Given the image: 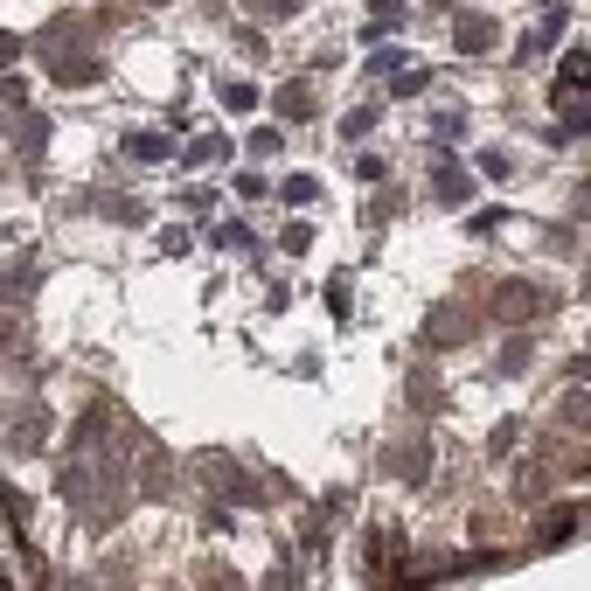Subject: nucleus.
<instances>
[{"label": "nucleus", "mask_w": 591, "mask_h": 591, "mask_svg": "<svg viewBox=\"0 0 591 591\" xmlns=\"http://www.w3.org/2000/svg\"><path fill=\"white\" fill-rule=\"evenodd\" d=\"M307 244H314V231H307V223H285V237H279V251H293V258H299V251H307Z\"/></svg>", "instance_id": "obj_24"}, {"label": "nucleus", "mask_w": 591, "mask_h": 591, "mask_svg": "<svg viewBox=\"0 0 591 591\" xmlns=\"http://www.w3.org/2000/svg\"><path fill=\"white\" fill-rule=\"evenodd\" d=\"M161 591H181V584H161Z\"/></svg>", "instance_id": "obj_35"}, {"label": "nucleus", "mask_w": 591, "mask_h": 591, "mask_svg": "<svg viewBox=\"0 0 591 591\" xmlns=\"http://www.w3.org/2000/svg\"><path fill=\"white\" fill-rule=\"evenodd\" d=\"M452 49H460V56H487L494 49V22H487V14H452Z\"/></svg>", "instance_id": "obj_5"}, {"label": "nucleus", "mask_w": 591, "mask_h": 591, "mask_svg": "<svg viewBox=\"0 0 591 591\" xmlns=\"http://www.w3.org/2000/svg\"><path fill=\"white\" fill-rule=\"evenodd\" d=\"M251 154H258V161H272V154H279V132H272V126L251 132Z\"/></svg>", "instance_id": "obj_30"}, {"label": "nucleus", "mask_w": 591, "mask_h": 591, "mask_svg": "<svg viewBox=\"0 0 591 591\" xmlns=\"http://www.w3.org/2000/svg\"><path fill=\"white\" fill-rule=\"evenodd\" d=\"M140 487H146V494H167V487H175V460H167L161 446H146V460H140Z\"/></svg>", "instance_id": "obj_12"}, {"label": "nucleus", "mask_w": 591, "mask_h": 591, "mask_svg": "<svg viewBox=\"0 0 591 591\" xmlns=\"http://www.w3.org/2000/svg\"><path fill=\"white\" fill-rule=\"evenodd\" d=\"M425 91V70H397V98H417Z\"/></svg>", "instance_id": "obj_29"}, {"label": "nucleus", "mask_w": 591, "mask_h": 591, "mask_svg": "<svg viewBox=\"0 0 591 591\" xmlns=\"http://www.w3.org/2000/svg\"><path fill=\"white\" fill-rule=\"evenodd\" d=\"M126 154H132V161H167L175 146H167V132H132V140H126Z\"/></svg>", "instance_id": "obj_16"}, {"label": "nucleus", "mask_w": 591, "mask_h": 591, "mask_svg": "<svg viewBox=\"0 0 591 591\" xmlns=\"http://www.w3.org/2000/svg\"><path fill=\"white\" fill-rule=\"evenodd\" d=\"M14 56H22V35H8V28H0V70H14Z\"/></svg>", "instance_id": "obj_33"}, {"label": "nucleus", "mask_w": 591, "mask_h": 591, "mask_svg": "<svg viewBox=\"0 0 591 591\" xmlns=\"http://www.w3.org/2000/svg\"><path fill=\"white\" fill-rule=\"evenodd\" d=\"M557 35H564V14H549V22L536 28V35H529V43H522V56H529V63H536V56L549 49V43H557Z\"/></svg>", "instance_id": "obj_20"}, {"label": "nucleus", "mask_w": 591, "mask_h": 591, "mask_svg": "<svg viewBox=\"0 0 591 591\" xmlns=\"http://www.w3.org/2000/svg\"><path fill=\"white\" fill-rule=\"evenodd\" d=\"M369 126H376V105H362V111H348V119H341V132H348V140H362Z\"/></svg>", "instance_id": "obj_26"}, {"label": "nucleus", "mask_w": 591, "mask_h": 591, "mask_svg": "<svg viewBox=\"0 0 591 591\" xmlns=\"http://www.w3.org/2000/svg\"><path fill=\"white\" fill-rule=\"evenodd\" d=\"M272 111L285 126H307L314 119V84L307 78H293V84H279V98H272Z\"/></svg>", "instance_id": "obj_8"}, {"label": "nucleus", "mask_w": 591, "mask_h": 591, "mask_svg": "<svg viewBox=\"0 0 591 591\" xmlns=\"http://www.w3.org/2000/svg\"><path fill=\"white\" fill-rule=\"evenodd\" d=\"M515 438H522V425H515V417H501V425H494V438H487V452H494V460H508Z\"/></svg>", "instance_id": "obj_21"}, {"label": "nucleus", "mask_w": 591, "mask_h": 591, "mask_svg": "<svg viewBox=\"0 0 591 591\" xmlns=\"http://www.w3.org/2000/svg\"><path fill=\"white\" fill-rule=\"evenodd\" d=\"M584 411H591L584 390H564V425H584Z\"/></svg>", "instance_id": "obj_28"}, {"label": "nucleus", "mask_w": 591, "mask_h": 591, "mask_svg": "<svg viewBox=\"0 0 591 591\" xmlns=\"http://www.w3.org/2000/svg\"><path fill=\"white\" fill-rule=\"evenodd\" d=\"M425 341H432V348L466 341V307H452V299H446V307H432V314H425Z\"/></svg>", "instance_id": "obj_6"}, {"label": "nucleus", "mask_w": 591, "mask_h": 591, "mask_svg": "<svg viewBox=\"0 0 591 591\" xmlns=\"http://www.w3.org/2000/svg\"><path fill=\"white\" fill-rule=\"evenodd\" d=\"M501 369H508V376H522V369H529V334H515L508 348H501Z\"/></svg>", "instance_id": "obj_22"}, {"label": "nucleus", "mask_w": 591, "mask_h": 591, "mask_svg": "<svg viewBox=\"0 0 591 591\" xmlns=\"http://www.w3.org/2000/svg\"><path fill=\"white\" fill-rule=\"evenodd\" d=\"M279 196L293 202V209H307V202H320V181H314V175H285V188H279Z\"/></svg>", "instance_id": "obj_18"}, {"label": "nucleus", "mask_w": 591, "mask_h": 591, "mask_svg": "<svg viewBox=\"0 0 591 591\" xmlns=\"http://www.w3.org/2000/svg\"><path fill=\"white\" fill-rule=\"evenodd\" d=\"M0 591H8V578H0Z\"/></svg>", "instance_id": "obj_36"}, {"label": "nucleus", "mask_w": 591, "mask_h": 591, "mask_svg": "<svg viewBox=\"0 0 591 591\" xmlns=\"http://www.w3.org/2000/svg\"><path fill=\"white\" fill-rule=\"evenodd\" d=\"M487 314L501 320V328H529V320L543 314V285H529V279H501L487 293Z\"/></svg>", "instance_id": "obj_2"}, {"label": "nucleus", "mask_w": 591, "mask_h": 591, "mask_svg": "<svg viewBox=\"0 0 591 591\" xmlns=\"http://www.w3.org/2000/svg\"><path fill=\"white\" fill-rule=\"evenodd\" d=\"M432 196H438V202H466V196H473V175H466L460 161H438V175H432Z\"/></svg>", "instance_id": "obj_11"}, {"label": "nucleus", "mask_w": 591, "mask_h": 591, "mask_svg": "<svg viewBox=\"0 0 591 591\" xmlns=\"http://www.w3.org/2000/svg\"><path fill=\"white\" fill-rule=\"evenodd\" d=\"M196 473H202V481L223 494V501H237V508H264V487H258L251 473H244V466L231 460V452H202V460H196Z\"/></svg>", "instance_id": "obj_1"}, {"label": "nucleus", "mask_w": 591, "mask_h": 591, "mask_svg": "<svg viewBox=\"0 0 591 591\" xmlns=\"http://www.w3.org/2000/svg\"><path fill=\"white\" fill-rule=\"evenodd\" d=\"M216 161H231V140H223V132H202V140L188 146V167H216Z\"/></svg>", "instance_id": "obj_15"}, {"label": "nucleus", "mask_w": 591, "mask_h": 591, "mask_svg": "<svg viewBox=\"0 0 591 591\" xmlns=\"http://www.w3.org/2000/svg\"><path fill=\"white\" fill-rule=\"evenodd\" d=\"M91 209H98V216H111V223H146V209L132 202V196H91Z\"/></svg>", "instance_id": "obj_14"}, {"label": "nucleus", "mask_w": 591, "mask_h": 591, "mask_svg": "<svg viewBox=\"0 0 591 591\" xmlns=\"http://www.w3.org/2000/svg\"><path fill=\"white\" fill-rule=\"evenodd\" d=\"M35 285H43V264H8L0 272V307H22Z\"/></svg>", "instance_id": "obj_10"}, {"label": "nucleus", "mask_w": 591, "mask_h": 591, "mask_svg": "<svg viewBox=\"0 0 591 591\" xmlns=\"http://www.w3.org/2000/svg\"><path fill=\"white\" fill-rule=\"evenodd\" d=\"M584 84H591V56H584V49H564V70H557V111L578 105Z\"/></svg>", "instance_id": "obj_7"}, {"label": "nucleus", "mask_w": 591, "mask_h": 591, "mask_svg": "<svg viewBox=\"0 0 591 591\" xmlns=\"http://www.w3.org/2000/svg\"><path fill=\"white\" fill-rule=\"evenodd\" d=\"M105 425H111V411L91 404V411L78 417V452H105Z\"/></svg>", "instance_id": "obj_13"}, {"label": "nucleus", "mask_w": 591, "mask_h": 591, "mask_svg": "<svg viewBox=\"0 0 591 591\" xmlns=\"http://www.w3.org/2000/svg\"><path fill=\"white\" fill-rule=\"evenodd\" d=\"M49 78H56V84H91V78H98V56H84V49H56V56H49Z\"/></svg>", "instance_id": "obj_9"}, {"label": "nucleus", "mask_w": 591, "mask_h": 591, "mask_svg": "<svg viewBox=\"0 0 591 591\" xmlns=\"http://www.w3.org/2000/svg\"><path fill=\"white\" fill-rule=\"evenodd\" d=\"M570 529H578V508H557L543 522V549H557V543H570Z\"/></svg>", "instance_id": "obj_17"}, {"label": "nucleus", "mask_w": 591, "mask_h": 591, "mask_svg": "<svg viewBox=\"0 0 591 591\" xmlns=\"http://www.w3.org/2000/svg\"><path fill=\"white\" fill-rule=\"evenodd\" d=\"M390 473H397L404 487H425V481H432V438H411V446H397V452H390Z\"/></svg>", "instance_id": "obj_4"}, {"label": "nucleus", "mask_w": 591, "mask_h": 591, "mask_svg": "<svg viewBox=\"0 0 591 591\" xmlns=\"http://www.w3.org/2000/svg\"><path fill=\"white\" fill-rule=\"evenodd\" d=\"M369 70H390V78H397V70H404V49H376V56H369Z\"/></svg>", "instance_id": "obj_31"}, {"label": "nucleus", "mask_w": 591, "mask_h": 591, "mask_svg": "<svg viewBox=\"0 0 591 591\" xmlns=\"http://www.w3.org/2000/svg\"><path fill=\"white\" fill-rule=\"evenodd\" d=\"M63 501H78V508L91 501V473H84V460H70V466H63Z\"/></svg>", "instance_id": "obj_19"}, {"label": "nucleus", "mask_w": 591, "mask_h": 591, "mask_svg": "<svg viewBox=\"0 0 591 591\" xmlns=\"http://www.w3.org/2000/svg\"><path fill=\"white\" fill-rule=\"evenodd\" d=\"M481 175H487V181H508V175H515V161L501 154V146H487V154H481Z\"/></svg>", "instance_id": "obj_23"}, {"label": "nucleus", "mask_w": 591, "mask_h": 591, "mask_svg": "<svg viewBox=\"0 0 591 591\" xmlns=\"http://www.w3.org/2000/svg\"><path fill=\"white\" fill-rule=\"evenodd\" d=\"M223 105H231V111H251L258 91H251V84H223Z\"/></svg>", "instance_id": "obj_25"}, {"label": "nucleus", "mask_w": 591, "mask_h": 591, "mask_svg": "<svg viewBox=\"0 0 591 591\" xmlns=\"http://www.w3.org/2000/svg\"><path fill=\"white\" fill-rule=\"evenodd\" d=\"M383 175H390V167L376 161V154H362V161H355V181H383Z\"/></svg>", "instance_id": "obj_32"}, {"label": "nucleus", "mask_w": 591, "mask_h": 591, "mask_svg": "<svg viewBox=\"0 0 591 591\" xmlns=\"http://www.w3.org/2000/svg\"><path fill=\"white\" fill-rule=\"evenodd\" d=\"M411 404H417V411L438 404V383H432V376H411Z\"/></svg>", "instance_id": "obj_27"}, {"label": "nucleus", "mask_w": 591, "mask_h": 591, "mask_svg": "<svg viewBox=\"0 0 591 591\" xmlns=\"http://www.w3.org/2000/svg\"><path fill=\"white\" fill-rule=\"evenodd\" d=\"M14 348V320H0V355H8Z\"/></svg>", "instance_id": "obj_34"}, {"label": "nucleus", "mask_w": 591, "mask_h": 591, "mask_svg": "<svg viewBox=\"0 0 591 591\" xmlns=\"http://www.w3.org/2000/svg\"><path fill=\"white\" fill-rule=\"evenodd\" d=\"M43 446H49V411H43V404L14 411V425H8V452H14V460H28V452H43Z\"/></svg>", "instance_id": "obj_3"}]
</instances>
